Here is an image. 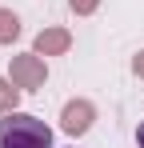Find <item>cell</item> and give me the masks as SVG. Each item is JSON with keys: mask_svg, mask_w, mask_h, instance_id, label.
Instances as JSON below:
<instances>
[{"mask_svg": "<svg viewBox=\"0 0 144 148\" xmlns=\"http://www.w3.org/2000/svg\"><path fill=\"white\" fill-rule=\"evenodd\" d=\"M0 148H52V128L28 112H8L0 120Z\"/></svg>", "mask_w": 144, "mask_h": 148, "instance_id": "obj_1", "label": "cell"}, {"mask_svg": "<svg viewBox=\"0 0 144 148\" xmlns=\"http://www.w3.org/2000/svg\"><path fill=\"white\" fill-rule=\"evenodd\" d=\"M12 84L32 92L44 84V60L40 56H12Z\"/></svg>", "mask_w": 144, "mask_h": 148, "instance_id": "obj_2", "label": "cell"}, {"mask_svg": "<svg viewBox=\"0 0 144 148\" xmlns=\"http://www.w3.org/2000/svg\"><path fill=\"white\" fill-rule=\"evenodd\" d=\"M92 116H96V108L88 104V100H72V104H64L60 128H64L68 136H80V132H88V128H92Z\"/></svg>", "mask_w": 144, "mask_h": 148, "instance_id": "obj_3", "label": "cell"}, {"mask_svg": "<svg viewBox=\"0 0 144 148\" xmlns=\"http://www.w3.org/2000/svg\"><path fill=\"white\" fill-rule=\"evenodd\" d=\"M72 36L64 28H44L40 36H36V56H60V52H68Z\"/></svg>", "mask_w": 144, "mask_h": 148, "instance_id": "obj_4", "label": "cell"}, {"mask_svg": "<svg viewBox=\"0 0 144 148\" xmlns=\"http://www.w3.org/2000/svg\"><path fill=\"white\" fill-rule=\"evenodd\" d=\"M24 88H16L12 80H4L0 76V116H8V112H16V100H20Z\"/></svg>", "mask_w": 144, "mask_h": 148, "instance_id": "obj_5", "label": "cell"}, {"mask_svg": "<svg viewBox=\"0 0 144 148\" xmlns=\"http://www.w3.org/2000/svg\"><path fill=\"white\" fill-rule=\"evenodd\" d=\"M20 36V20L8 12V8H0V44H12Z\"/></svg>", "mask_w": 144, "mask_h": 148, "instance_id": "obj_6", "label": "cell"}, {"mask_svg": "<svg viewBox=\"0 0 144 148\" xmlns=\"http://www.w3.org/2000/svg\"><path fill=\"white\" fill-rule=\"evenodd\" d=\"M96 4H100V0H68V8L76 12V16H88V12H96Z\"/></svg>", "mask_w": 144, "mask_h": 148, "instance_id": "obj_7", "label": "cell"}, {"mask_svg": "<svg viewBox=\"0 0 144 148\" xmlns=\"http://www.w3.org/2000/svg\"><path fill=\"white\" fill-rule=\"evenodd\" d=\"M132 72H136V76H144V52L136 56V60H132Z\"/></svg>", "mask_w": 144, "mask_h": 148, "instance_id": "obj_8", "label": "cell"}, {"mask_svg": "<svg viewBox=\"0 0 144 148\" xmlns=\"http://www.w3.org/2000/svg\"><path fill=\"white\" fill-rule=\"evenodd\" d=\"M136 140H140V148H144V120H140V128H136Z\"/></svg>", "mask_w": 144, "mask_h": 148, "instance_id": "obj_9", "label": "cell"}]
</instances>
